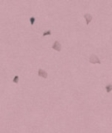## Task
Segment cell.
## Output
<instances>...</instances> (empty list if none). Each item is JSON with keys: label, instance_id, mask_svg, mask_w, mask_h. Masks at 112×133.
I'll return each instance as SVG.
<instances>
[{"label": "cell", "instance_id": "5b68a950", "mask_svg": "<svg viewBox=\"0 0 112 133\" xmlns=\"http://www.w3.org/2000/svg\"><path fill=\"white\" fill-rule=\"evenodd\" d=\"M105 91L107 93H110L112 91V84H107V85L105 86Z\"/></svg>", "mask_w": 112, "mask_h": 133}, {"label": "cell", "instance_id": "277c9868", "mask_svg": "<svg viewBox=\"0 0 112 133\" xmlns=\"http://www.w3.org/2000/svg\"><path fill=\"white\" fill-rule=\"evenodd\" d=\"M84 18H85V21H86V24H90V22L92 21V18L93 16L91 14H89V13H85L84 14Z\"/></svg>", "mask_w": 112, "mask_h": 133}, {"label": "cell", "instance_id": "52a82bcc", "mask_svg": "<svg viewBox=\"0 0 112 133\" xmlns=\"http://www.w3.org/2000/svg\"><path fill=\"white\" fill-rule=\"evenodd\" d=\"M12 81L14 82V83H18V82H19V76H17V75H15V76L13 77Z\"/></svg>", "mask_w": 112, "mask_h": 133}, {"label": "cell", "instance_id": "8992f818", "mask_svg": "<svg viewBox=\"0 0 112 133\" xmlns=\"http://www.w3.org/2000/svg\"><path fill=\"white\" fill-rule=\"evenodd\" d=\"M51 30H46V31H44L43 34H42V37H45V36H48V35H51Z\"/></svg>", "mask_w": 112, "mask_h": 133}, {"label": "cell", "instance_id": "6da1fadb", "mask_svg": "<svg viewBox=\"0 0 112 133\" xmlns=\"http://www.w3.org/2000/svg\"><path fill=\"white\" fill-rule=\"evenodd\" d=\"M88 61H89V63H91V64H101L100 59L98 58V56L95 54H91L89 56Z\"/></svg>", "mask_w": 112, "mask_h": 133}, {"label": "cell", "instance_id": "ba28073f", "mask_svg": "<svg viewBox=\"0 0 112 133\" xmlns=\"http://www.w3.org/2000/svg\"><path fill=\"white\" fill-rule=\"evenodd\" d=\"M30 23H31V25H33V24L35 23V17H34V16L30 17Z\"/></svg>", "mask_w": 112, "mask_h": 133}, {"label": "cell", "instance_id": "3957f363", "mask_svg": "<svg viewBox=\"0 0 112 133\" xmlns=\"http://www.w3.org/2000/svg\"><path fill=\"white\" fill-rule=\"evenodd\" d=\"M37 74H38V76L41 77V78H44V79L48 78V73L45 71V70H43V69H38Z\"/></svg>", "mask_w": 112, "mask_h": 133}, {"label": "cell", "instance_id": "7a4b0ae2", "mask_svg": "<svg viewBox=\"0 0 112 133\" xmlns=\"http://www.w3.org/2000/svg\"><path fill=\"white\" fill-rule=\"evenodd\" d=\"M52 49L55 50V51L60 52V51L62 50V45H61V43L58 41V40H55L54 43H53V45H52Z\"/></svg>", "mask_w": 112, "mask_h": 133}]
</instances>
